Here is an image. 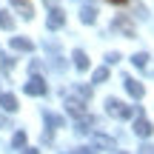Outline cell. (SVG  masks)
Here are the masks:
<instances>
[{
    "label": "cell",
    "instance_id": "17",
    "mask_svg": "<svg viewBox=\"0 0 154 154\" xmlns=\"http://www.w3.org/2000/svg\"><path fill=\"white\" fill-rule=\"evenodd\" d=\"M77 154H94V149H77Z\"/></svg>",
    "mask_w": 154,
    "mask_h": 154
},
{
    "label": "cell",
    "instance_id": "12",
    "mask_svg": "<svg viewBox=\"0 0 154 154\" xmlns=\"http://www.w3.org/2000/svg\"><path fill=\"white\" fill-rule=\"evenodd\" d=\"M14 6H17V9H20V11H23V17H26V20H32V17H34L32 6H29L26 0H14Z\"/></svg>",
    "mask_w": 154,
    "mask_h": 154
},
{
    "label": "cell",
    "instance_id": "2",
    "mask_svg": "<svg viewBox=\"0 0 154 154\" xmlns=\"http://www.w3.org/2000/svg\"><path fill=\"white\" fill-rule=\"evenodd\" d=\"M23 91H26V94H32V97H40V94H46V83L40 80V77H32V80L23 86Z\"/></svg>",
    "mask_w": 154,
    "mask_h": 154
},
{
    "label": "cell",
    "instance_id": "6",
    "mask_svg": "<svg viewBox=\"0 0 154 154\" xmlns=\"http://www.w3.org/2000/svg\"><path fill=\"white\" fill-rule=\"evenodd\" d=\"M111 29H120V32H126L128 37H134V26H131V23L126 20V17H117V20L111 23Z\"/></svg>",
    "mask_w": 154,
    "mask_h": 154
},
{
    "label": "cell",
    "instance_id": "11",
    "mask_svg": "<svg viewBox=\"0 0 154 154\" xmlns=\"http://www.w3.org/2000/svg\"><path fill=\"white\" fill-rule=\"evenodd\" d=\"M0 29H6V32L14 29V17H11L9 11H0Z\"/></svg>",
    "mask_w": 154,
    "mask_h": 154
},
{
    "label": "cell",
    "instance_id": "3",
    "mask_svg": "<svg viewBox=\"0 0 154 154\" xmlns=\"http://www.w3.org/2000/svg\"><path fill=\"white\" fill-rule=\"evenodd\" d=\"M151 131H154V126L146 117H140V120L134 123V134H137V137H151Z\"/></svg>",
    "mask_w": 154,
    "mask_h": 154
},
{
    "label": "cell",
    "instance_id": "7",
    "mask_svg": "<svg viewBox=\"0 0 154 154\" xmlns=\"http://www.w3.org/2000/svg\"><path fill=\"white\" fill-rule=\"evenodd\" d=\"M11 49H17V51H32L34 43H32V40H26V37H14V40H11Z\"/></svg>",
    "mask_w": 154,
    "mask_h": 154
},
{
    "label": "cell",
    "instance_id": "18",
    "mask_svg": "<svg viewBox=\"0 0 154 154\" xmlns=\"http://www.w3.org/2000/svg\"><path fill=\"white\" fill-rule=\"evenodd\" d=\"M23 154H40L37 149H23Z\"/></svg>",
    "mask_w": 154,
    "mask_h": 154
},
{
    "label": "cell",
    "instance_id": "15",
    "mask_svg": "<svg viewBox=\"0 0 154 154\" xmlns=\"http://www.w3.org/2000/svg\"><path fill=\"white\" fill-rule=\"evenodd\" d=\"M14 146H17V149L26 146V131H17V134H14Z\"/></svg>",
    "mask_w": 154,
    "mask_h": 154
},
{
    "label": "cell",
    "instance_id": "9",
    "mask_svg": "<svg viewBox=\"0 0 154 154\" xmlns=\"http://www.w3.org/2000/svg\"><path fill=\"white\" fill-rule=\"evenodd\" d=\"M74 66L80 69V72H86V69H88V57H86V51H83V49L74 51Z\"/></svg>",
    "mask_w": 154,
    "mask_h": 154
},
{
    "label": "cell",
    "instance_id": "4",
    "mask_svg": "<svg viewBox=\"0 0 154 154\" xmlns=\"http://www.w3.org/2000/svg\"><path fill=\"white\" fill-rule=\"evenodd\" d=\"M63 23H66V14H63L60 9H51L49 11V29H60Z\"/></svg>",
    "mask_w": 154,
    "mask_h": 154
},
{
    "label": "cell",
    "instance_id": "5",
    "mask_svg": "<svg viewBox=\"0 0 154 154\" xmlns=\"http://www.w3.org/2000/svg\"><path fill=\"white\" fill-rule=\"evenodd\" d=\"M123 83H126V91L131 94V97H143V94H146V91H143V86H140L137 80H131V77H126Z\"/></svg>",
    "mask_w": 154,
    "mask_h": 154
},
{
    "label": "cell",
    "instance_id": "14",
    "mask_svg": "<svg viewBox=\"0 0 154 154\" xmlns=\"http://www.w3.org/2000/svg\"><path fill=\"white\" fill-rule=\"evenodd\" d=\"M106 77H109V69H97V72H94V83H103Z\"/></svg>",
    "mask_w": 154,
    "mask_h": 154
},
{
    "label": "cell",
    "instance_id": "8",
    "mask_svg": "<svg viewBox=\"0 0 154 154\" xmlns=\"http://www.w3.org/2000/svg\"><path fill=\"white\" fill-rule=\"evenodd\" d=\"M0 106L6 111H17V97L14 94H0Z\"/></svg>",
    "mask_w": 154,
    "mask_h": 154
},
{
    "label": "cell",
    "instance_id": "16",
    "mask_svg": "<svg viewBox=\"0 0 154 154\" xmlns=\"http://www.w3.org/2000/svg\"><path fill=\"white\" fill-rule=\"evenodd\" d=\"M137 154H154V146H149V143L140 146V151H137Z\"/></svg>",
    "mask_w": 154,
    "mask_h": 154
},
{
    "label": "cell",
    "instance_id": "19",
    "mask_svg": "<svg viewBox=\"0 0 154 154\" xmlns=\"http://www.w3.org/2000/svg\"><path fill=\"white\" fill-rule=\"evenodd\" d=\"M111 3H126V0H111Z\"/></svg>",
    "mask_w": 154,
    "mask_h": 154
},
{
    "label": "cell",
    "instance_id": "13",
    "mask_svg": "<svg viewBox=\"0 0 154 154\" xmlns=\"http://www.w3.org/2000/svg\"><path fill=\"white\" fill-rule=\"evenodd\" d=\"M131 63H134L137 69H146V63H149V54H143V51H140V54H134V57H131Z\"/></svg>",
    "mask_w": 154,
    "mask_h": 154
},
{
    "label": "cell",
    "instance_id": "10",
    "mask_svg": "<svg viewBox=\"0 0 154 154\" xmlns=\"http://www.w3.org/2000/svg\"><path fill=\"white\" fill-rule=\"evenodd\" d=\"M80 20L83 23H94L97 20V9H94V6H86V9L80 11Z\"/></svg>",
    "mask_w": 154,
    "mask_h": 154
},
{
    "label": "cell",
    "instance_id": "1",
    "mask_svg": "<svg viewBox=\"0 0 154 154\" xmlns=\"http://www.w3.org/2000/svg\"><path fill=\"white\" fill-rule=\"evenodd\" d=\"M106 111H109L111 117H117V120H126V117H131V114H134L131 106H126L123 100H114V97L106 100Z\"/></svg>",
    "mask_w": 154,
    "mask_h": 154
}]
</instances>
